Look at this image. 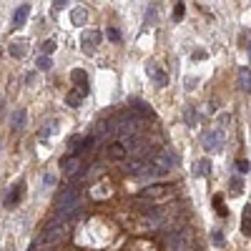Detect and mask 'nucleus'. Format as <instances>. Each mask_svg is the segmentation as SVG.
Instances as JSON below:
<instances>
[{
  "instance_id": "nucleus-11",
  "label": "nucleus",
  "mask_w": 251,
  "mask_h": 251,
  "mask_svg": "<svg viewBox=\"0 0 251 251\" xmlns=\"http://www.w3.org/2000/svg\"><path fill=\"white\" fill-rule=\"evenodd\" d=\"M236 78H239V91L241 93H251V68L249 66H241L239 73H236Z\"/></svg>"
},
{
  "instance_id": "nucleus-31",
  "label": "nucleus",
  "mask_w": 251,
  "mask_h": 251,
  "mask_svg": "<svg viewBox=\"0 0 251 251\" xmlns=\"http://www.w3.org/2000/svg\"><path fill=\"white\" fill-rule=\"evenodd\" d=\"M53 183H55V174H46V178H43V186H46V188H50Z\"/></svg>"
},
{
  "instance_id": "nucleus-7",
  "label": "nucleus",
  "mask_w": 251,
  "mask_h": 251,
  "mask_svg": "<svg viewBox=\"0 0 251 251\" xmlns=\"http://www.w3.org/2000/svg\"><path fill=\"white\" fill-rule=\"evenodd\" d=\"M106 156H108L111 161H128V158H131L128 149H126V143H123L121 138H116V141H111V143L106 146Z\"/></svg>"
},
{
  "instance_id": "nucleus-14",
  "label": "nucleus",
  "mask_w": 251,
  "mask_h": 251,
  "mask_svg": "<svg viewBox=\"0 0 251 251\" xmlns=\"http://www.w3.org/2000/svg\"><path fill=\"white\" fill-rule=\"evenodd\" d=\"M191 171H194V176H196V178H201V176H208V174H211V161H208V158H201V161H196Z\"/></svg>"
},
{
  "instance_id": "nucleus-25",
  "label": "nucleus",
  "mask_w": 251,
  "mask_h": 251,
  "mask_svg": "<svg viewBox=\"0 0 251 251\" xmlns=\"http://www.w3.org/2000/svg\"><path fill=\"white\" fill-rule=\"evenodd\" d=\"M106 35H108V40H111V43H118V40H121V30H118L116 25H111V28L106 30Z\"/></svg>"
},
{
  "instance_id": "nucleus-10",
  "label": "nucleus",
  "mask_w": 251,
  "mask_h": 251,
  "mask_svg": "<svg viewBox=\"0 0 251 251\" xmlns=\"http://www.w3.org/2000/svg\"><path fill=\"white\" fill-rule=\"evenodd\" d=\"M28 15H30V3H20L18 8H15V13H13V28H23L25 25V20H28Z\"/></svg>"
},
{
  "instance_id": "nucleus-26",
  "label": "nucleus",
  "mask_w": 251,
  "mask_h": 251,
  "mask_svg": "<svg viewBox=\"0 0 251 251\" xmlns=\"http://www.w3.org/2000/svg\"><path fill=\"white\" fill-rule=\"evenodd\" d=\"M53 50H55V40H53V38H50V40H46V43L40 46V53H43V55H50Z\"/></svg>"
},
{
  "instance_id": "nucleus-22",
  "label": "nucleus",
  "mask_w": 251,
  "mask_h": 251,
  "mask_svg": "<svg viewBox=\"0 0 251 251\" xmlns=\"http://www.w3.org/2000/svg\"><path fill=\"white\" fill-rule=\"evenodd\" d=\"M88 20V10L86 8H75L73 10V25H83Z\"/></svg>"
},
{
  "instance_id": "nucleus-21",
  "label": "nucleus",
  "mask_w": 251,
  "mask_h": 251,
  "mask_svg": "<svg viewBox=\"0 0 251 251\" xmlns=\"http://www.w3.org/2000/svg\"><path fill=\"white\" fill-rule=\"evenodd\" d=\"M199 108L196 106H188V111H186V123L191 126V128H196V123H199Z\"/></svg>"
},
{
  "instance_id": "nucleus-23",
  "label": "nucleus",
  "mask_w": 251,
  "mask_h": 251,
  "mask_svg": "<svg viewBox=\"0 0 251 251\" xmlns=\"http://www.w3.org/2000/svg\"><path fill=\"white\" fill-rule=\"evenodd\" d=\"M35 66H38V71H50V55H40L38 60H35Z\"/></svg>"
},
{
  "instance_id": "nucleus-28",
  "label": "nucleus",
  "mask_w": 251,
  "mask_h": 251,
  "mask_svg": "<svg viewBox=\"0 0 251 251\" xmlns=\"http://www.w3.org/2000/svg\"><path fill=\"white\" fill-rule=\"evenodd\" d=\"M236 169H239V176H244V174H249V169H251V163H249L246 158H241V161H236Z\"/></svg>"
},
{
  "instance_id": "nucleus-15",
  "label": "nucleus",
  "mask_w": 251,
  "mask_h": 251,
  "mask_svg": "<svg viewBox=\"0 0 251 251\" xmlns=\"http://www.w3.org/2000/svg\"><path fill=\"white\" fill-rule=\"evenodd\" d=\"M241 234L251 236V203L244 206V214H241Z\"/></svg>"
},
{
  "instance_id": "nucleus-33",
  "label": "nucleus",
  "mask_w": 251,
  "mask_h": 251,
  "mask_svg": "<svg viewBox=\"0 0 251 251\" xmlns=\"http://www.w3.org/2000/svg\"><path fill=\"white\" fill-rule=\"evenodd\" d=\"M191 58H194V60H203V58H206V50H194Z\"/></svg>"
},
{
  "instance_id": "nucleus-5",
  "label": "nucleus",
  "mask_w": 251,
  "mask_h": 251,
  "mask_svg": "<svg viewBox=\"0 0 251 251\" xmlns=\"http://www.w3.org/2000/svg\"><path fill=\"white\" fill-rule=\"evenodd\" d=\"M146 73H149V78L153 80L156 88H166V86H169V73H166L158 63H153V60L146 63Z\"/></svg>"
},
{
  "instance_id": "nucleus-29",
  "label": "nucleus",
  "mask_w": 251,
  "mask_h": 251,
  "mask_svg": "<svg viewBox=\"0 0 251 251\" xmlns=\"http://www.w3.org/2000/svg\"><path fill=\"white\" fill-rule=\"evenodd\" d=\"M183 13H186V3H176V8H174V20H181Z\"/></svg>"
},
{
  "instance_id": "nucleus-9",
  "label": "nucleus",
  "mask_w": 251,
  "mask_h": 251,
  "mask_svg": "<svg viewBox=\"0 0 251 251\" xmlns=\"http://www.w3.org/2000/svg\"><path fill=\"white\" fill-rule=\"evenodd\" d=\"M163 196H171V188H169V186H146L143 191L136 194L138 201H146V199H163Z\"/></svg>"
},
{
  "instance_id": "nucleus-20",
  "label": "nucleus",
  "mask_w": 251,
  "mask_h": 251,
  "mask_svg": "<svg viewBox=\"0 0 251 251\" xmlns=\"http://www.w3.org/2000/svg\"><path fill=\"white\" fill-rule=\"evenodd\" d=\"M153 20H158V8L151 3L149 8H146V18H143V23H146V28H151L153 25Z\"/></svg>"
},
{
  "instance_id": "nucleus-17",
  "label": "nucleus",
  "mask_w": 251,
  "mask_h": 251,
  "mask_svg": "<svg viewBox=\"0 0 251 251\" xmlns=\"http://www.w3.org/2000/svg\"><path fill=\"white\" fill-rule=\"evenodd\" d=\"M211 206H214V211H216L221 219H226V216H228V211H226V203H224V196H221V194H216V196L211 199Z\"/></svg>"
},
{
  "instance_id": "nucleus-24",
  "label": "nucleus",
  "mask_w": 251,
  "mask_h": 251,
  "mask_svg": "<svg viewBox=\"0 0 251 251\" xmlns=\"http://www.w3.org/2000/svg\"><path fill=\"white\" fill-rule=\"evenodd\" d=\"M211 244H214V246H224V244H226L221 228H214V231H211Z\"/></svg>"
},
{
  "instance_id": "nucleus-8",
  "label": "nucleus",
  "mask_w": 251,
  "mask_h": 251,
  "mask_svg": "<svg viewBox=\"0 0 251 251\" xmlns=\"http://www.w3.org/2000/svg\"><path fill=\"white\" fill-rule=\"evenodd\" d=\"M98 43H100V33L98 30H86L80 35V46H83V53H86V55H93Z\"/></svg>"
},
{
  "instance_id": "nucleus-13",
  "label": "nucleus",
  "mask_w": 251,
  "mask_h": 251,
  "mask_svg": "<svg viewBox=\"0 0 251 251\" xmlns=\"http://www.w3.org/2000/svg\"><path fill=\"white\" fill-rule=\"evenodd\" d=\"M88 93H91V91H83V88H78V91H75V88H73V91L66 96V103H68L71 108H78L80 103H83V98H86Z\"/></svg>"
},
{
  "instance_id": "nucleus-16",
  "label": "nucleus",
  "mask_w": 251,
  "mask_h": 251,
  "mask_svg": "<svg viewBox=\"0 0 251 251\" xmlns=\"http://www.w3.org/2000/svg\"><path fill=\"white\" fill-rule=\"evenodd\" d=\"M25 118H28V113H25L23 108H18V111L13 113V118H10L13 131H23V128H25Z\"/></svg>"
},
{
  "instance_id": "nucleus-34",
  "label": "nucleus",
  "mask_w": 251,
  "mask_h": 251,
  "mask_svg": "<svg viewBox=\"0 0 251 251\" xmlns=\"http://www.w3.org/2000/svg\"><path fill=\"white\" fill-rule=\"evenodd\" d=\"M249 60H251V48H249Z\"/></svg>"
},
{
  "instance_id": "nucleus-27",
  "label": "nucleus",
  "mask_w": 251,
  "mask_h": 251,
  "mask_svg": "<svg viewBox=\"0 0 251 251\" xmlns=\"http://www.w3.org/2000/svg\"><path fill=\"white\" fill-rule=\"evenodd\" d=\"M23 46H25V43H13V46H10V53H13L15 58H23V55H25V48H23Z\"/></svg>"
},
{
  "instance_id": "nucleus-4",
  "label": "nucleus",
  "mask_w": 251,
  "mask_h": 251,
  "mask_svg": "<svg viewBox=\"0 0 251 251\" xmlns=\"http://www.w3.org/2000/svg\"><path fill=\"white\" fill-rule=\"evenodd\" d=\"M138 211L143 214V219L149 221L151 226H161V224H163V219H166L163 206H156V203H151V206H138Z\"/></svg>"
},
{
  "instance_id": "nucleus-6",
  "label": "nucleus",
  "mask_w": 251,
  "mask_h": 251,
  "mask_svg": "<svg viewBox=\"0 0 251 251\" xmlns=\"http://www.w3.org/2000/svg\"><path fill=\"white\" fill-rule=\"evenodd\" d=\"M23 194H25V181H18V183H13V186L8 188V194L3 196V206H8V208L18 206L20 201H23Z\"/></svg>"
},
{
  "instance_id": "nucleus-2",
  "label": "nucleus",
  "mask_w": 251,
  "mask_h": 251,
  "mask_svg": "<svg viewBox=\"0 0 251 251\" xmlns=\"http://www.w3.org/2000/svg\"><path fill=\"white\" fill-rule=\"evenodd\" d=\"M169 251H191V231L188 226H171L169 236H166Z\"/></svg>"
},
{
  "instance_id": "nucleus-32",
  "label": "nucleus",
  "mask_w": 251,
  "mask_h": 251,
  "mask_svg": "<svg viewBox=\"0 0 251 251\" xmlns=\"http://www.w3.org/2000/svg\"><path fill=\"white\" fill-rule=\"evenodd\" d=\"M71 3H68V0H55V3H53V10H63V8H68Z\"/></svg>"
},
{
  "instance_id": "nucleus-30",
  "label": "nucleus",
  "mask_w": 251,
  "mask_h": 251,
  "mask_svg": "<svg viewBox=\"0 0 251 251\" xmlns=\"http://www.w3.org/2000/svg\"><path fill=\"white\" fill-rule=\"evenodd\" d=\"M228 121H231V116H228V113H221V116H219V128H226Z\"/></svg>"
},
{
  "instance_id": "nucleus-12",
  "label": "nucleus",
  "mask_w": 251,
  "mask_h": 251,
  "mask_svg": "<svg viewBox=\"0 0 251 251\" xmlns=\"http://www.w3.org/2000/svg\"><path fill=\"white\" fill-rule=\"evenodd\" d=\"M71 80L75 83L78 88H83V91H91L88 75H86V71H83V68H73V71H71Z\"/></svg>"
},
{
  "instance_id": "nucleus-19",
  "label": "nucleus",
  "mask_w": 251,
  "mask_h": 251,
  "mask_svg": "<svg viewBox=\"0 0 251 251\" xmlns=\"http://www.w3.org/2000/svg\"><path fill=\"white\" fill-rule=\"evenodd\" d=\"M53 133H58V121H48V123H46V128L38 133V138H40V141H46V138H50Z\"/></svg>"
},
{
  "instance_id": "nucleus-18",
  "label": "nucleus",
  "mask_w": 251,
  "mask_h": 251,
  "mask_svg": "<svg viewBox=\"0 0 251 251\" xmlns=\"http://www.w3.org/2000/svg\"><path fill=\"white\" fill-rule=\"evenodd\" d=\"M228 191H231L234 196L244 194V176H231V181H228Z\"/></svg>"
},
{
  "instance_id": "nucleus-3",
  "label": "nucleus",
  "mask_w": 251,
  "mask_h": 251,
  "mask_svg": "<svg viewBox=\"0 0 251 251\" xmlns=\"http://www.w3.org/2000/svg\"><path fill=\"white\" fill-rule=\"evenodd\" d=\"M201 146L208 151V153H221L224 146H226V131L214 126V128H206L201 133Z\"/></svg>"
},
{
  "instance_id": "nucleus-1",
  "label": "nucleus",
  "mask_w": 251,
  "mask_h": 251,
  "mask_svg": "<svg viewBox=\"0 0 251 251\" xmlns=\"http://www.w3.org/2000/svg\"><path fill=\"white\" fill-rule=\"evenodd\" d=\"M80 206V188L78 186H63L58 196H55V214H63V211H71V208Z\"/></svg>"
}]
</instances>
